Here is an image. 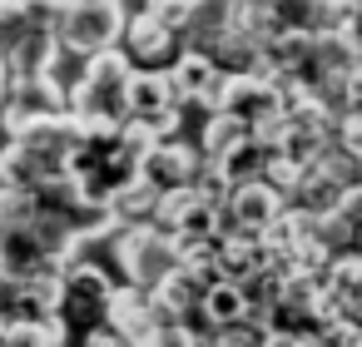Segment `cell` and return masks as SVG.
I'll use <instances>...</instances> for the list:
<instances>
[{"instance_id": "cell-6", "label": "cell", "mask_w": 362, "mask_h": 347, "mask_svg": "<svg viewBox=\"0 0 362 347\" xmlns=\"http://www.w3.org/2000/svg\"><path fill=\"white\" fill-rule=\"evenodd\" d=\"M204 149H199V139H189V134H174V139H159L144 159H139V174L159 189V194H174V189H189L194 184V174L204 169Z\"/></svg>"}, {"instance_id": "cell-2", "label": "cell", "mask_w": 362, "mask_h": 347, "mask_svg": "<svg viewBox=\"0 0 362 347\" xmlns=\"http://www.w3.org/2000/svg\"><path fill=\"white\" fill-rule=\"evenodd\" d=\"M110 263L124 283H139V288H159L179 263H184V243L159 228V223H129L115 243H110Z\"/></svg>"}, {"instance_id": "cell-20", "label": "cell", "mask_w": 362, "mask_h": 347, "mask_svg": "<svg viewBox=\"0 0 362 347\" xmlns=\"http://www.w3.org/2000/svg\"><path fill=\"white\" fill-rule=\"evenodd\" d=\"M11 85H16V75H11V55L0 50V105H6V95H11Z\"/></svg>"}, {"instance_id": "cell-8", "label": "cell", "mask_w": 362, "mask_h": 347, "mask_svg": "<svg viewBox=\"0 0 362 347\" xmlns=\"http://www.w3.org/2000/svg\"><path fill=\"white\" fill-rule=\"evenodd\" d=\"M283 208H288L283 189H273L268 179H243V184H233V199L223 204V233H233V228L263 233Z\"/></svg>"}, {"instance_id": "cell-23", "label": "cell", "mask_w": 362, "mask_h": 347, "mask_svg": "<svg viewBox=\"0 0 362 347\" xmlns=\"http://www.w3.org/2000/svg\"><path fill=\"white\" fill-rule=\"evenodd\" d=\"M134 6H139V0H134Z\"/></svg>"}, {"instance_id": "cell-15", "label": "cell", "mask_w": 362, "mask_h": 347, "mask_svg": "<svg viewBox=\"0 0 362 347\" xmlns=\"http://www.w3.org/2000/svg\"><path fill=\"white\" fill-rule=\"evenodd\" d=\"M159 204H164V194H159V189H154V184H149V179L139 174L134 184H124V189L115 194V204H110V208H115V213H119L124 223H154Z\"/></svg>"}, {"instance_id": "cell-22", "label": "cell", "mask_w": 362, "mask_h": 347, "mask_svg": "<svg viewBox=\"0 0 362 347\" xmlns=\"http://www.w3.org/2000/svg\"><path fill=\"white\" fill-rule=\"evenodd\" d=\"M233 6H268V0H233Z\"/></svg>"}, {"instance_id": "cell-13", "label": "cell", "mask_w": 362, "mask_h": 347, "mask_svg": "<svg viewBox=\"0 0 362 347\" xmlns=\"http://www.w3.org/2000/svg\"><path fill=\"white\" fill-rule=\"evenodd\" d=\"M248 134H253L248 119H238V114H228V110H209V114L199 119V134H194V139H199V149H204L209 159H223V154H228L233 144H243Z\"/></svg>"}, {"instance_id": "cell-5", "label": "cell", "mask_w": 362, "mask_h": 347, "mask_svg": "<svg viewBox=\"0 0 362 347\" xmlns=\"http://www.w3.org/2000/svg\"><path fill=\"white\" fill-rule=\"evenodd\" d=\"M115 288H119V278H115L105 263H95V258L85 253V258L65 263V302H60V312H65L70 322L90 327V322H100V317H105V307H110Z\"/></svg>"}, {"instance_id": "cell-7", "label": "cell", "mask_w": 362, "mask_h": 347, "mask_svg": "<svg viewBox=\"0 0 362 347\" xmlns=\"http://www.w3.org/2000/svg\"><path fill=\"white\" fill-rule=\"evenodd\" d=\"M0 268L16 273V278H35L45 268H60L40 238V223L35 213L30 218H0Z\"/></svg>"}, {"instance_id": "cell-14", "label": "cell", "mask_w": 362, "mask_h": 347, "mask_svg": "<svg viewBox=\"0 0 362 347\" xmlns=\"http://www.w3.org/2000/svg\"><path fill=\"white\" fill-rule=\"evenodd\" d=\"M273 16L288 25V30H327L337 25V11H332V0H268Z\"/></svg>"}, {"instance_id": "cell-18", "label": "cell", "mask_w": 362, "mask_h": 347, "mask_svg": "<svg viewBox=\"0 0 362 347\" xmlns=\"http://www.w3.org/2000/svg\"><path fill=\"white\" fill-rule=\"evenodd\" d=\"M25 16H30L35 25L55 30V25H60V16H65V0H25Z\"/></svg>"}, {"instance_id": "cell-21", "label": "cell", "mask_w": 362, "mask_h": 347, "mask_svg": "<svg viewBox=\"0 0 362 347\" xmlns=\"http://www.w3.org/2000/svg\"><path fill=\"white\" fill-rule=\"evenodd\" d=\"M6 213H11V189L0 184V218H6Z\"/></svg>"}, {"instance_id": "cell-11", "label": "cell", "mask_w": 362, "mask_h": 347, "mask_svg": "<svg viewBox=\"0 0 362 347\" xmlns=\"http://www.w3.org/2000/svg\"><path fill=\"white\" fill-rule=\"evenodd\" d=\"M233 16H238L233 0H194V11H189L179 40H184V45H204V50H214V45L228 35Z\"/></svg>"}, {"instance_id": "cell-17", "label": "cell", "mask_w": 362, "mask_h": 347, "mask_svg": "<svg viewBox=\"0 0 362 347\" xmlns=\"http://www.w3.org/2000/svg\"><path fill=\"white\" fill-rule=\"evenodd\" d=\"M139 11H149L154 20H164V25H174V30H184V20H189V11H194V0H139Z\"/></svg>"}, {"instance_id": "cell-9", "label": "cell", "mask_w": 362, "mask_h": 347, "mask_svg": "<svg viewBox=\"0 0 362 347\" xmlns=\"http://www.w3.org/2000/svg\"><path fill=\"white\" fill-rule=\"evenodd\" d=\"M169 75H174L179 105H214V90L223 80V65L204 45H179V55L169 60Z\"/></svg>"}, {"instance_id": "cell-16", "label": "cell", "mask_w": 362, "mask_h": 347, "mask_svg": "<svg viewBox=\"0 0 362 347\" xmlns=\"http://www.w3.org/2000/svg\"><path fill=\"white\" fill-rule=\"evenodd\" d=\"M30 30H35V20L25 16V0H0V50L21 45Z\"/></svg>"}, {"instance_id": "cell-10", "label": "cell", "mask_w": 362, "mask_h": 347, "mask_svg": "<svg viewBox=\"0 0 362 347\" xmlns=\"http://www.w3.org/2000/svg\"><path fill=\"white\" fill-rule=\"evenodd\" d=\"M179 30L174 25H164V20H154L149 11H139L134 6V16H129V30H124V50L134 55V65H169L174 55H179Z\"/></svg>"}, {"instance_id": "cell-4", "label": "cell", "mask_w": 362, "mask_h": 347, "mask_svg": "<svg viewBox=\"0 0 362 347\" xmlns=\"http://www.w3.org/2000/svg\"><path fill=\"white\" fill-rule=\"evenodd\" d=\"M214 110H228L238 119H248L253 129H268L283 119L288 110V90L278 75H223L214 90Z\"/></svg>"}, {"instance_id": "cell-3", "label": "cell", "mask_w": 362, "mask_h": 347, "mask_svg": "<svg viewBox=\"0 0 362 347\" xmlns=\"http://www.w3.org/2000/svg\"><path fill=\"white\" fill-rule=\"evenodd\" d=\"M129 16H134V0H65V16H60L55 35L70 55L85 60L95 50L124 45Z\"/></svg>"}, {"instance_id": "cell-12", "label": "cell", "mask_w": 362, "mask_h": 347, "mask_svg": "<svg viewBox=\"0 0 362 347\" xmlns=\"http://www.w3.org/2000/svg\"><path fill=\"white\" fill-rule=\"evenodd\" d=\"M60 50H65V45H60V35H55V30H45V25H35L21 45H11V50H6V55H11V75H16V80L45 75V70L60 60Z\"/></svg>"}, {"instance_id": "cell-1", "label": "cell", "mask_w": 362, "mask_h": 347, "mask_svg": "<svg viewBox=\"0 0 362 347\" xmlns=\"http://www.w3.org/2000/svg\"><path fill=\"white\" fill-rule=\"evenodd\" d=\"M129 75H134V55L124 45H110V50L85 55L80 80L70 85V114L80 124L119 129L129 119Z\"/></svg>"}, {"instance_id": "cell-19", "label": "cell", "mask_w": 362, "mask_h": 347, "mask_svg": "<svg viewBox=\"0 0 362 347\" xmlns=\"http://www.w3.org/2000/svg\"><path fill=\"white\" fill-rule=\"evenodd\" d=\"M337 144H347V149L362 159V110H352V114L337 119Z\"/></svg>"}]
</instances>
